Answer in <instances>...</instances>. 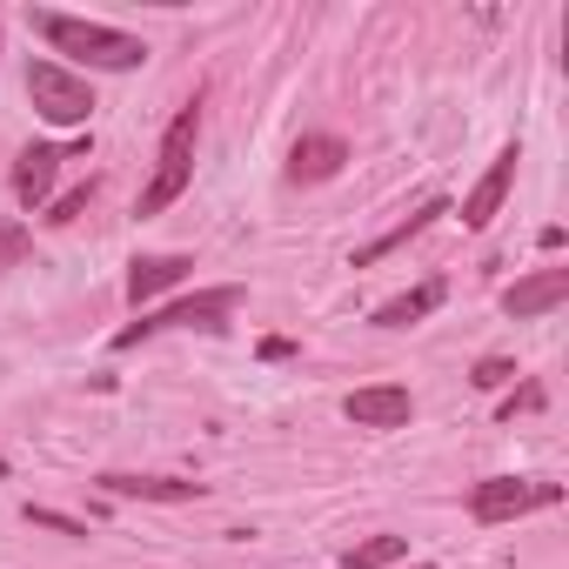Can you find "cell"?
<instances>
[{
    "mask_svg": "<svg viewBox=\"0 0 569 569\" xmlns=\"http://www.w3.org/2000/svg\"><path fill=\"white\" fill-rule=\"evenodd\" d=\"M88 201H94V181H81V188H68V194H54V201H48V221L61 228V221H74V214H81Z\"/></svg>",
    "mask_w": 569,
    "mask_h": 569,
    "instance_id": "cell-17",
    "label": "cell"
},
{
    "mask_svg": "<svg viewBox=\"0 0 569 569\" xmlns=\"http://www.w3.org/2000/svg\"><path fill=\"white\" fill-rule=\"evenodd\" d=\"M241 302H248V296L234 289V281H221V289H194V296H181V302H168V309L128 322V329H114V349H141V342H154V336H168V329H208V336H221Z\"/></svg>",
    "mask_w": 569,
    "mask_h": 569,
    "instance_id": "cell-2",
    "label": "cell"
},
{
    "mask_svg": "<svg viewBox=\"0 0 569 569\" xmlns=\"http://www.w3.org/2000/svg\"><path fill=\"white\" fill-rule=\"evenodd\" d=\"M28 248H34V234H28L21 221H0V268H14V261H28Z\"/></svg>",
    "mask_w": 569,
    "mask_h": 569,
    "instance_id": "cell-16",
    "label": "cell"
},
{
    "mask_svg": "<svg viewBox=\"0 0 569 569\" xmlns=\"http://www.w3.org/2000/svg\"><path fill=\"white\" fill-rule=\"evenodd\" d=\"M442 302H449V281H442V274H429V281H416L409 296H396V302H382V309H376V329H416V322H422V316H436Z\"/></svg>",
    "mask_w": 569,
    "mask_h": 569,
    "instance_id": "cell-13",
    "label": "cell"
},
{
    "mask_svg": "<svg viewBox=\"0 0 569 569\" xmlns=\"http://www.w3.org/2000/svg\"><path fill=\"white\" fill-rule=\"evenodd\" d=\"M28 101L54 128H88V114H94V88L74 68H61V61H34L28 68Z\"/></svg>",
    "mask_w": 569,
    "mask_h": 569,
    "instance_id": "cell-4",
    "label": "cell"
},
{
    "mask_svg": "<svg viewBox=\"0 0 569 569\" xmlns=\"http://www.w3.org/2000/svg\"><path fill=\"white\" fill-rule=\"evenodd\" d=\"M289 356H296L289 336H268V342H261V362H289Z\"/></svg>",
    "mask_w": 569,
    "mask_h": 569,
    "instance_id": "cell-21",
    "label": "cell"
},
{
    "mask_svg": "<svg viewBox=\"0 0 569 569\" xmlns=\"http://www.w3.org/2000/svg\"><path fill=\"white\" fill-rule=\"evenodd\" d=\"M28 21H34V34H48V48H54V54L81 61V68H101V74H128V68H141V61H148V48H141L134 34H121V28H101V21H74V14H28Z\"/></svg>",
    "mask_w": 569,
    "mask_h": 569,
    "instance_id": "cell-1",
    "label": "cell"
},
{
    "mask_svg": "<svg viewBox=\"0 0 569 569\" xmlns=\"http://www.w3.org/2000/svg\"><path fill=\"white\" fill-rule=\"evenodd\" d=\"M21 516H28L34 529H61V536H88V522H74V516H61V509H41V502H28Z\"/></svg>",
    "mask_w": 569,
    "mask_h": 569,
    "instance_id": "cell-19",
    "label": "cell"
},
{
    "mask_svg": "<svg viewBox=\"0 0 569 569\" xmlns=\"http://www.w3.org/2000/svg\"><path fill=\"white\" fill-rule=\"evenodd\" d=\"M562 302H569V268H536V274L516 281V289H502V316H516V322L549 316V309H562Z\"/></svg>",
    "mask_w": 569,
    "mask_h": 569,
    "instance_id": "cell-7",
    "label": "cell"
},
{
    "mask_svg": "<svg viewBox=\"0 0 569 569\" xmlns=\"http://www.w3.org/2000/svg\"><path fill=\"white\" fill-rule=\"evenodd\" d=\"M349 161V141L342 134H302L289 148V181H336Z\"/></svg>",
    "mask_w": 569,
    "mask_h": 569,
    "instance_id": "cell-11",
    "label": "cell"
},
{
    "mask_svg": "<svg viewBox=\"0 0 569 569\" xmlns=\"http://www.w3.org/2000/svg\"><path fill=\"white\" fill-rule=\"evenodd\" d=\"M562 502V482H542V476H489L469 489V516L476 522H516V516H536V509H556Z\"/></svg>",
    "mask_w": 569,
    "mask_h": 569,
    "instance_id": "cell-5",
    "label": "cell"
},
{
    "mask_svg": "<svg viewBox=\"0 0 569 569\" xmlns=\"http://www.w3.org/2000/svg\"><path fill=\"white\" fill-rule=\"evenodd\" d=\"M61 148H48V141H34V148H21V161H14V194H21V208H48L54 201V174H61Z\"/></svg>",
    "mask_w": 569,
    "mask_h": 569,
    "instance_id": "cell-10",
    "label": "cell"
},
{
    "mask_svg": "<svg viewBox=\"0 0 569 569\" xmlns=\"http://www.w3.org/2000/svg\"><path fill=\"white\" fill-rule=\"evenodd\" d=\"M409 556V536H369L356 549H342V569H396Z\"/></svg>",
    "mask_w": 569,
    "mask_h": 569,
    "instance_id": "cell-15",
    "label": "cell"
},
{
    "mask_svg": "<svg viewBox=\"0 0 569 569\" xmlns=\"http://www.w3.org/2000/svg\"><path fill=\"white\" fill-rule=\"evenodd\" d=\"M416 569H429V562H416Z\"/></svg>",
    "mask_w": 569,
    "mask_h": 569,
    "instance_id": "cell-22",
    "label": "cell"
},
{
    "mask_svg": "<svg viewBox=\"0 0 569 569\" xmlns=\"http://www.w3.org/2000/svg\"><path fill=\"white\" fill-rule=\"evenodd\" d=\"M194 141H201V108L188 101V108L168 121L161 148H154V174H148V188H141V214H161V208H174V201L188 194V181H194Z\"/></svg>",
    "mask_w": 569,
    "mask_h": 569,
    "instance_id": "cell-3",
    "label": "cell"
},
{
    "mask_svg": "<svg viewBox=\"0 0 569 569\" xmlns=\"http://www.w3.org/2000/svg\"><path fill=\"white\" fill-rule=\"evenodd\" d=\"M342 416H349L356 429H409L416 402H409L402 382H369V389H356V396L342 402Z\"/></svg>",
    "mask_w": 569,
    "mask_h": 569,
    "instance_id": "cell-6",
    "label": "cell"
},
{
    "mask_svg": "<svg viewBox=\"0 0 569 569\" xmlns=\"http://www.w3.org/2000/svg\"><path fill=\"white\" fill-rule=\"evenodd\" d=\"M188 274H194V261H188V254H134V268H128V302H134V309H148L154 296L181 289Z\"/></svg>",
    "mask_w": 569,
    "mask_h": 569,
    "instance_id": "cell-9",
    "label": "cell"
},
{
    "mask_svg": "<svg viewBox=\"0 0 569 569\" xmlns=\"http://www.w3.org/2000/svg\"><path fill=\"white\" fill-rule=\"evenodd\" d=\"M101 482V496H141V502H201V482H181V476H121V469H108V476H94Z\"/></svg>",
    "mask_w": 569,
    "mask_h": 569,
    "instance_id": "cell-12",
    "label": "cell"
},
{
    "mask_svg": "<svg viewBox=\"0 0 569 569\" xmlns=\"http://www.w3.org/2000/svg\"><path fill=\"white\" fill-rule=\"evenodd\" d=\"M516 161H522L516 148H502V154L489 161V174H482V181L469 188V201H462V228H476V234H482V228L502 214V201H509V188H516Z\"/></svg>",
    "mask_w": 569,
    "mask_h": 569,
    "instance_id": "cell-8",
    "label": "cell"
},
{
    "mask_svg": "<svg viewBox=\"0 0 569 569\" xmlns=\"http://www.w3.org/2000/svg\"><path fill=\"white\" fill-rule=\"evenodd\" d=\"M442 214H449V201H422V208H416V214H409V221H402V228H389V234H382V241H369V248H362V254H356V268H369V261H382V254H396V248H402V241H416V234H422V228H436V221H442Z\"/></svg>",
    "mask_w": 569,
    "mask_h": 569,
    "instance_id": "cell-14",
    "label": "cell"
},
{
    "mask_svg": "<svg viewBox=\"0 0 569 569\" xmlns=\"http://www.w3.org/2000/svg\"><path fill=\"white\" fill-rule=\"evenodd\" d=\"M469 382H476V389H509V382H516V362H509V356H482Z\"/></svg>",
    "mask_w": 569,
    "mask_h": 569,
    "instance_id": "cell-18",
    "label": "cell"
},
{
    "mask_svg": "<svg viewBox=\"0 0 569 569\" xmlns=\"http://www.w3.org/2000/svg\"><path fill=\"white\" fill-rule=\"evenodd\" d=\"M516 409H542V389H536V382H522V389H516L496 416H502V422H516Z\"/></svg>",
    "mask_w": 569,
    "mask_h": 569,
    "instance_id": "cell-20",
    "label": "cell"
}]
</instances>
